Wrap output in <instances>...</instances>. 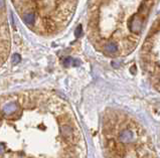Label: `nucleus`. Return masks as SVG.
I'll return each instance as SVG.
<instances>
[{"label":"nucleus","instance_id":"1","mask_svg":"<svg viewBox=\"0 0 160 158\" xmlns=\"http://www.w3.org/2000/svg\"><path fill=\"white\" fill-rule=\"evenodd\" d=\"M143 21L144 19L141 16L136 13L131 17V19L129 20V28L131 31L134 33H139L142 30V26H143Z\"/></svg>","mask_w":160,"mask_h":158},{"label":"nucleus","instance_id":"2","mask_svg":"<svg viewBox=\"0 0 160 158\" xmlns=\"http://www.w3.org/2000/svg\"><path fill=\"white\" fill-rule=\"evenodd\" d=\"M152 3H153L152 0H144V1L141 3L140 7H139L138 13H137L139 16H141L143 19H145V18L148 16V13L151 9Z\"/></svg>","mask_w":160,"mask_h":158},{"label":"nucleus","instance_id":"3","mask_svg":"<svg viewBox=\"0 0 160 158\" xmlns=\"http://www.w3.org/2000/svg\"><path fill=\"white\" fill-rule=\"evenodd\" d=\"M17 110V106L14 103H9V104L5 105L3 108V112L7 115H10V114H13L15 111Z\"/></svg>","mask_w":160,"mask_h":158},{"label":"nucleus","instance_id":"4","mask_svg":"<svg viewBox=\"0 0 160 158\" xmlns=\"http://www.w3.org/2000/svg\"><path fill=\"white\" fill-rule=\"evenodd\" d=\"M43 25H45V28L47 31H55L56 29V23L53 21L51 19H45V22H43Z\"/></svg>","mask_w":160,"mask_h":158},{"label":"nucleus","instance_id":"5","mask_svg":"<svg viewBox=\"0 0 160 158\" xmlns=\"http://www.w3.org/2000/svg\"><path fill=\"white\" fill-rule=\"evenodd\" d=\"M64 67L80 66V61H78V59H74L73 58H71V56H68V58H66L64 59Z\"/></svg>","mask_w":160,"mask_h":158},{"label":"nucleus","instance_id":"6","mask_svg":"<svg viewBox=\"0 0 160 158\" xmlns=\"http://www.w3.org/2000/svg\"><path fill=\"white\" fill-rule=\"evenodd\" d=\"M105 48H106V51L111 53V54L116 53H117V50H118L117 45L114 43V42H108L107 45H106Z\"/></svg>","mask_w":160,"mask_h":158},{"label":"nucleus","instance_id":"7","mask_svg":"<svg viewBox=\"0 0 160 158\" xmlns=\"http://www.w3.org/2000/svg\"><path fill=\"white\" fill-rule=\"evenodd\" d=\"M24 21L28 23V24H31L34 21V13L30 12V13H27L26 15L24 16Z\"/></svg>","mask_w":160,"mask_h":158},{"label":"nucleus","instance_id":"8","mask_svg":"<svg viewBox=\"0 0 160 158\" xmlns=\"http://www.w3.org/2000/svg\"><path fill=\"white\" fill-rule=\"evenodd\" d=\"M82 33H83V27H82V25H79V26L76 28V30H75V36L79 38V37H81Z\"/></svg>","mask_w":160,"mask_h":158},{"label":"nucleus","instance_id":"9","mask_svg":"<svg viewBox=\"0 0 160 158\" xmlns=\"http://www.w3.org/2000/svg\"><path fill=\"white\" fill-rule=\"evenodd\" d=\"M20 61H21V58H20L19 54L18 53H14L13 56H12V63H13V64H18Z\"/></svg>","mask_w":160,"mask_h":158},{"label":"nucleus","instance_id":"10","mask_svg":"<svg viewBox=\"0 0 160 158\" xmlns=\"http://www.w3.org/2000/svg\"><path fill=\"white\" fill-rule=\"evenodd\" d=\"M4 6V0H0V8Z\"/></svg>","mask_w":160,"mask_h":158}]
</instances>
